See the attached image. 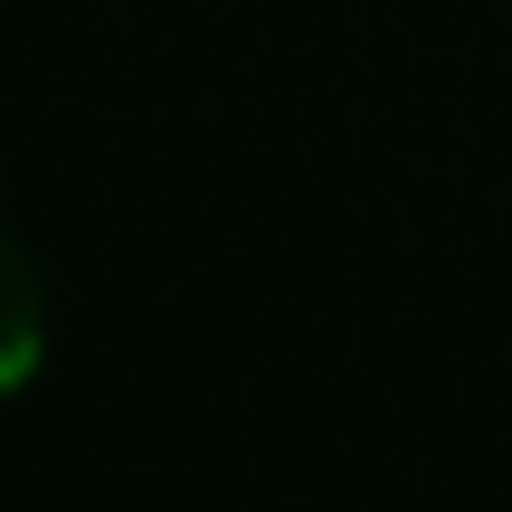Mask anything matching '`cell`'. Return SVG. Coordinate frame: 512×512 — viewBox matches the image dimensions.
<instances>
[{
  "mask_svg": "<svg viewBox=\"0 0 512 512\" xmlns=\"http://www.w3.org/2000/svg\"><path fill=\"white\" fill-rule=\"evenodd\" d=\"M38 351H48V285H38L29 247L0 228V399H10V389H29Z\"/></svg>",
  "mask_w": 512,
  "mask_h": 512,
  "instance_id": "6da1fadb",
  "label": "cell"
}]
</instances>
